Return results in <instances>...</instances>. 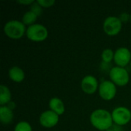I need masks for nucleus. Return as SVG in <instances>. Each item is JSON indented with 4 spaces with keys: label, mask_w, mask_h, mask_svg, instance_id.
<instances>
[{
    "label": "nucleus",
    "mask_w": 131,
    "mask_h": 131,
    "mask_svg": "<svg viewBox=\"0 0 131 131\" xmlns=\"http://www.w3.org/2000/svg\"><path fill=\"white\" fill-rule=\"evenodd\" d=\"M37 2L42 8L51 7L55 3L54 0H37Z\"/></svg>",
    "instance_id": "nucleus-19"
},
{
    "label": "nucleus",
    "mask_w": 131,
    "mask_h": 131,
    "mask_svg": "<svg viewBox=\"0 0 131 131\" xmlns=\"http://www.w3.org/2000/svg\"><path fill=\"white\" fill-rule=\"evenodd\" d=\"M130 21H131V13H130Z\"/></svg>",
    "instance_id": "nucleus-24"
},
{
    "label": "nucleus",
    "mask_w": 131,
    "mask_h": 131,
    "mask_svg": "<svg viewBox=\"0 0 131 131\" xmlns=\"http://www.w3.org/2000/svg\"><path fill=\"white\" fill-rule=\"evenodd\" d=\"M7 106L10 108V109H12V111L15 109V103L14 102V101H10L8 104H7Z\"/></svg>",
    "instance_id": "nucleus-22"
},
{
    "label": "nucleus",
    "mask_w": 131,
    "mask_h": 131,
    "mask_svg": "<svg viewBox=\"0 0 131 131\" xmlns=\"http://www.w3.org/2000/svg\"><path fill=\"white\" fill-rule=\"evenodd\" d=\"M90 122L94 127L101 131L111 129L114 124L111 113L102 108L96 109L91 114Z\"/></svg>",
    "instance_id": "nucleus-1"
},
{
    "label": "nucleus",
    "mask_w": 131,
    "mask_h": 131,
    "mask_svg": "<svg viewBox=\"0 0 131 131\" xmlns=\"http://www.w3.org/2000/svg\"><path fill=\"white\" fill-rule=\"evenodd\" d=\"M59 121V115L51 110L42 112L39 117L40 124L45 128H51L58 124Z\"/></svg>",
    "instance_id": "nucleus-9"
},
{
    "label": "nucleus",
    "mask_w": 131,
    "mask_h": 131,
    "mask_svg": "<svg viewBox=\"0 0 131 131\" xmlns=\"http://www.w3.org/2000/svg\"><path fill=\"white\" fill-rule=\"evenodd\" d=\"M81 87L82 91L88 94H94L99 88L97 79L91 74L84 76L81 82Z\"/></svg>",
    "instance_id": "nucleus-10"
},
{
    "label": "nucleus",
    "mask_w": 131,
    "mask_h": 131,
    "mask_svg": "<svg viewBox=\"0 0 131 131\" xmlns=\"http://www.w3.org/2000/svg\"><path fill=\"white\" fill-rule=\"evenodd\" d=\"M25 35L31 41H42L48 38V31L45 25L39 23H35L28 26Z\"/></svg>",
    "instance_id": "nucleus-3"
},
{
    "label": "nucleus",
    "mask_w": 131,
    "mask_h": 131,
    "mask_svg": "<svg viewBox=\"0 0 131 131\" xmlns=\"http://www.w3.org/2000/svg\"><path fill=\"white\" fill-rule=\"evenodd\" d=\"M14 118V113L7 105L0 106V121L2 124H9Z\"/></svg>",
    "instance_id": "nucleus-13"
},
{
    "label": "nucleus",
    "mask_w": 131,
    "mask_h": 131,
    "mask_svg": "<svg viewBox=\"0 0 131 131\" xmlns=\"http://www.w3.org/2000/svg\"><path fill=\"white\" fill-rule=\"evenodd\" d=\"M37 18L38 16L34 12H32L31 10H28L26 12H25L24 15H22L21 21L24 23V25L30 26L33 24H35Z\"/></svg>",
    "instance_id": "nucleus-15"
},
{
    "label": "nucleus",
    "mask_w": 131,
    "mask_h": 131,
    "mask_svg": "<svg viewBox=\"0 0 131 131\" xmlns=\"http://www.w3.org/2000/svg\"><path fill=\"white\" fill-rule=\"evenodd\" d=\"M35 1L34 0H18L17 2L19 4H22V5H31Z\"/></svg>",
    "instance_id": "nucleus-21"
},
{
    "label": "nucleus",
    "mask_w": 131,
    "mask_h": 131,
    "mask_svg": "<svg viewBox=\"0 0 131 131\" xmlns=\"http://www.w3.org/2000/svg\"><path fill=\"white\" fill-rule=\"evenodd\" d=\"M119 18H120V19L121 20L122 22H124V21H128V20L130 19V15H128L127 12H124V13H122V14L120 15Z\"/></svg>",
    "instance_id": "nucleus-20"
},
{
    "label": "nucleus",
    "mask_w": 131,
    "mask_h": 131,
    "mask_svg": "<svg viewBox=\"0 0 131 131\" xmlns=\"http://www.w3.org/2000/svg\"><path fill=\"white\" fill-rule=\"evenodd\" d=\"M12 100V93L9 88L4 85L1 84L0 86V106L7 105Z\"/></svg>",
    "instance_id": "nucleus-14"
},
{
    "label": "nucleus",
    "mask_w": 131,
    "mask_h": 131,
    "mask_svg": "<svg viewBox=\"0 0 131 131\" xmlns=\"http://www.w3.org/2000/svg\"><path fill=\"white\" fill-rule=\"evenodd\" d=\"M30 10L34 12L38 17L41 15L42 13V7L38 3L37 1H35L31 5H30Z\"/></svg>",
    "instance_id": "nucleus-18"
},
{
    "label": "nucleus",
    "mask_w": 131,
    "mask_h": 131,
    "mask_svg": "<svg viewBox=\"0 0 131 131\" xmlns=\"http://www.w3.org/2000/svg\"><path fill=\"white\" fill-rule=\"evenodd\" d=\"M8 77L9 78L16 83H20L25 80V74L22 68L18 66H13L8 70Z\"/></svg>",
    "instance_id": "nucleus-11"
},
{
    "label": "nucleus",
    "mask_w": 131,
    "mask_h": 131,
    "mask_svg": "<svg viewBox=\"0 0 131 131\" xmlns=\"http://www.w3.org/2000/svg\"><path fill=\"white\" fill-rule=\"evenodd\" d=\"M109 76L111 81L117 86H125L130 81V75L125 68L115 66L111 68Z\"/></svg>",
    "instance_id": "nucleus-4"
},
{
    "label": "nucleus",
    "mask_w": 131,
    "mask_h": 131,
    "mask_svg": "<svg viewBox=\"0 0 131 131\" xmlns=\"http://www.w3.org/2000/svg\"><path fill=\"white\" fill-rule=\"evenodd\" d=\"M98 93L103 100L111 101L117 94V85L111 80H104L99 84Z\"/></svg>",
    "instance_id": "nucleus-7"
},
{
    "label": "nucleus",
    "mask_w": 131,
    "mask_h": 131,
    "mask_svg": "<svg viewBox=\"0 0 131 131\" xmlns=\"http://www.w3.org/2000/svg\"><path fill=\"white\" fill-rule=\"evenodd\" d=\"M113 121L117 126H124L131 121L130 110L126 107L120 106L114 108L111 112Z\"/></svg>",
    "instance_id": "nucleus-5"
},
{
    "label": "nucleus",
    "mask_w": 131,
    "mask_h": 131,
    "mask_svg": "<svg viewBox=\"0 0 131 131\" xmlns=\"http://www.w3.org/2000/svg\"><path fill=\"white\" fill-rule=\"evenodd\" d=\"M114 61L117 66L124 68L131 61V52L126 47H120L114 51Z\"/></svg>",
    "instance_id": "nucleus-8"
},
{
    "label": "nucleus",
    "mask_w": 131,
    "mask_h": 131,
    "mask_svg": "<svg viewBox=\"0 0 131 131\" xmlns=\"http://www.w3.org/2000/svg\"><path fill=\"white\" fill-rule=\"evenodd\" d=\"M14 131H32V127L28 122L20 121L15 125Z\"/></svg>",
    "instance_id": "nucleus-17"
},
{
    "label": "nucleus",
    "mask_w": 131,
    "mask_h": 131,
    "mask_svg": "<svg viewBox=\"0 0 131 131\" xmlns=\"http://www.w3.org/2000/svg\"><path fill=\"white\" fill-rule=\"evenodd\" d=\"M114 52L111 48L104 49L101 53V59L104 63H110L112 60H114Z\"/></svg>",
    "instance_id": "nucleus-16"
},
{
    "label": "nucleus",
    "mask_w": 131,
    "mask_h": 131,
    "mask_svg": "<svg viewBox=\"0 0 131 131\" xmlns=\"http://www.w3.org/2000/svg\"><path fill=\"white\" fill-rule=\"evenodd\" d=\"M25 25L21 21L18 20H10L7 21L4 27L3 31L5 35L11 39H20L25 34H26Z\"/></svg>",
    "instance_id": "nucleus-2"
},
{
    "label": "nucleus",
    "mask_w": 131,
    "mask_h": 131,
    "mask_svg": "<svg viewBox=\"0 0 131 131\" xmlns=\"http://www.w3.org/2000/svg\"><path fill=\"white\" fill-rule=\"evenodd\" d=\"M130 68H131V61H130Z\"/></svg>",
    "instance_id": "nucleus-25"
},
{
    "label": "nucleus",
    "mask_w": 131,
    "mask_h": 131,
    "mask_svg": "<svg viewBox=\"0 0 131 131\" xmlns=\"http://www.w3.org/2000/svg\"><path fill=\"white\" fill-rule=\"evenodd\" d=\"M50 110L56 113L58 115H62L64 113L65 107L64 104V102L58 97H54L50 99L48 103Z\"/></svg>",
    "instance_id": "nucleus-12"
},
{
    "label": "nucleus",
    "mask_w": 131,
    "mask_h": 131,
    "mask_svg": "<svg viewBox=\"0 0 131 131\" xmlns=\"http://www.w3.org/2000/svg\"><path fill=\"white\" fill-rule=\"evenodd\" d=\"M103 29L110 36L117 35L122 29V21L119 17L114 15L108 16L104 21Z\"/></svg>",
    "instance_id": "nucleus-6"
},
{
    "label": "nucleus",
    "mask_w": 131,
    "mask_h": 131,
    "mask_svg": "<svg viewBox=\"0 0 131 131\" xmlns=\"http://www.w3.org/2000/svg\"><path fill=\"white\" fill-rule=\"evenodd\" d=\"M106 131H117L116 130H114V129H113V128H111V129H109V130H107Z\"/></svg>",
    "instance_id": "nucleus-23"
}]
</instances>
